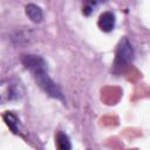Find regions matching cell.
<instances>
[{
	"mask_svg": "<svg viewBox=\"0 0 150 150\" xmlns=\"http://www.w3.org/2000/svg\"><path fill=\"white\" fill-rule=\"evenodd\" d=\"M21 61L25 64V67L32 71L38 84L49 96L55 97V98H62L60 88L47 74L46 62L43 61V59H41L40 56H36V55H25Z\"/></svg>",
	"mask_w": 150,
	"mask_h": 150,
	"instance_id": "6da1fadb",
	"label": "cell"
},
{
	"mask_svg": "<svg viewBox=\"0 0 150 150\" xmlns=\"http://www.w3.org/2000/svg\"><path fill=\"white\" fill-rule=\"evenodd\" d=\"M134 59V48L129 40L127 38L122 39L117 46L116 49V59H115V64L117 67H123L129 64Z\"/></svg>",
	"mask_w": 150,
	"mask_h": 150,
	"instance_id": "7a4b0ae2",
	"label": "cell"
},
{
	"mask_svg": "<svg viewBox=\"0 0 150 150\" xmlns=\"http://www.w3.org/2000/svg\"><path fill=\"white\" fill-rule=\"evenodd\" d=\"M115 21H116L115 15L111 12H104V13H102L100 15L97 23H98V27H100L101 30H103L105 33H109V32H111L114 29Z\"/></svg>",
	"mask_w": 150,
	"mask_h": 150,
	"instance_id": "3957f363",
	"label": "cell"
},
{
	"mask_svg": "<svg viewBox=\"0 0 150 150\" xmlns=\"http://www.w3.org/2000/svg\"><path fill=\"white\" fill-rule=\"evenodd\" d=\"M26 11V15L33 21V22H40L42 20V9L38 6V5H34V4H28L25 8Z\"/></svg>",
	"mask_w": 150,
	"mask_h": 150,
	"instance_id": "277c9868",
	"label": "cell"
},
{
	"mask_svg": "<svg viewBox=\"0 0 150 150\" xmlns=\"http://www.w3.org/2000/svg\"><path fill=\"white\" fill-rule=\"evenodd\" d=\"M55 146L56 150H71V143L68 135L62 131H59L55 135Z\"/></svg>",
	"mask_w": 150,
	"mask_h": 150,
	"instance_id": "5b68a950",
	"label": "cell"
},
{
	"mask_svg": "<svg viewBox=\"0 0 150 150\" xmlns=\"http://www.w3.org/2000/svg\"><path fill=\"white\" fill-rule=\"evenodd\" d=\"M4 120L6 122V124L8 125V128L14 132L18 134V125H19V120L16 118V116L11 112V111H6L4 114Z\"/></svg>",
	"mask_w": 150,
	"mask_h": 150,
	"instance_id": "8992f818",
	"label": "cell"
}]
</instances>
